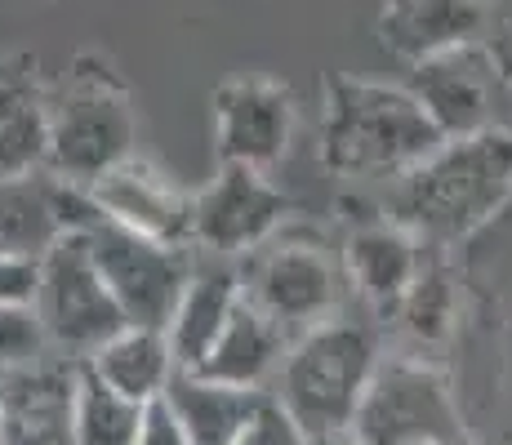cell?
<instances>
[{
	"label": "cell",
	"instance_id": "1",
	"mask_svg": "<svg viewBox=\"0 0 512 445\" xmlns=\"http://www.w3.org/2000/svg\"><path fill=\"white\" fill-rule=\"evenodd\" d=\"M446 143L406 85L330 72L321 94V165L339 178H406Z\"/></svg>",
	"mask_w": 512,
	"mask_h": 445
},
{
	"label": "cell",
	"instance_id": "2",
	"mask_svg": "<svg viewBox=\"0 0 512 445\" xmlns=\"http://www.w3.org/2000/svg\"><path fill=\"white\" fill-rule=\"evenodd\" d=\"M512 201V130L441 143L388 192V219L419 241L446 245L486 227Z\"/></svg>",
	"mask_w": 512,
	"mask_h": 445
},
{
	"label": "cell",
	"instance_id": "3",
	"mask_svg": "<svg viewBox=\"0 0 512 445\" xmlns=\"http://www.w3.org/2000/svg\"><path fill=\"white\" fill-rule=\"evenodd\" d=\"M139 116L107 58L81 54L58 94H49V170L67 183H98L134 156Z\"/></svg>",
	"mask_w": 512,
	"mask_h": 445
},
{
	"label": "cell",
	"instance_id": "4",
	"mask_svg": "<svg viewBox=\"0 0 512 445\" xmlns=\"http://www.w3.org/2000/svg\"><path fill=\"white\" fill-rule=\"evenodd\" d=\"M379 361V339L370 325L326 321L294 339L277 383H272V397L294 414V423L308 437L348 432Z\"/></svg>",
	"mask_w": 512,
	"mask_h": 445
},
{
	"label": "cell",
	"instance_id": "5",
	"mask_svg": "<svg viewBox=\"0 0 512 445\" xmlns=\"http://www.w3.org/2000/svg\"><path fill=\"white\" fill-rule=\"evenodd\" d=\"M348 432L361 445H446L468 437L455 388L423 356H383Z\"/></svg>",
	"mask_w": 512,
	"mask_h": 445
},
{
	"label": "cell",
	"instance_id": "6",
	"mask_svg": "<svg viewBox=\"0 0 512 445\" xmlns=\"http://www.w3.org/2000/svg\"><path fill=\"white\" fill-rule=\"evenodd\" d=\"M36 316H41L49 348L63 356H94L107 339L125 330V312L107 290L90 254V236H63L41 259V285H36Z\"/></svg>",
	"mask_w": 512,
	"mask_h": 445
},
{
	"label": "cell",
	"instance_id": "7",
	"mask_svg": "<svg viewBox=\"0 0 512 445\" xmlns=\"http://www.w3.org/2000/svg\"><path fill=\"white\" fill-rule=\"evenodd\" d=\"M85 236H90V254L107 290L121 303L125 321L147 325V330H170L187 281L196 272V254L187 245L152 241V236H139L107 219Z\"/></svg>",
	"mask_w": 512,
	"mask_h": 445
},
{
	"label": "cell",
	"instance_id": "8",
	"mask_svg": "<svg viewBox=\"0 0 512 445\" xmlns=\"http://www.w3.org/2000/svg\"><path fill=\"white\" fill-rule=\"evenodd\" d=\"M290 219V196L250 165H219V174L196 192L192 245L214 259H250L268 241H277Z\"/></svg>",
	"mask_w": 512,
	"mask_h": 445
},
{
	"label": "cell",
	"instance_id": "9",
	"mask_svg": "<svg viewBox=\"0 0 512 445\" xmlns=\"http://www.w3.org/2000/svg\"><path fill=\"white\" fill-rule=\"evenodd\" d=\"M210 121L219 165L272 170L290 156L294 130H299V103H294L290 85L259 72H241L214 85Z\"/></svg>",
	"mask_w": 512,
	"mask_h": 445
},
{
	"label": "cell",
	"instance_id": "10",
	"mask_svg": "<svg viewBox=\"0 0 512 445\" xmlns=\"http://www.w3.org/2000/svg\"><path fill=\"white\" fill-rule=\"evenodd\" d=\"M245 299L299 339V334L334 321L330 312L339 303V272L317 241L281 232L245 263Z\"/></svg>",
	"mask_w": 512,
	"mask_h": 445
},
{
	"label": "cell",
	"instance_id": "11",
	"mask_svg": "<svg viewBox=\"0 0 512 445\" xmlns=\"http://www.w3.org/2000/svg\"><path fill=\"white\" fill-rule=\"evenodd\" d=\"M504 85L495 58L481 41L446 49V54L415 63L406 76V89L419 98L428 121L441 138H472L495 130V94Z\"/></svg>",
	"mask_w": 512,
	"mask_h": 445
},
{
	"label": "cell",
	"instance_id": "12",
	"mask_svg": "<svg viewBox=\"0 0 512 445\" xmlns=\"http://www.w3.org/2000/svg\"><path fill=\"white\" fill-rule=\"evenodd\" d=\"M81 370L76 356L45 352L0 374V445H72Z\"/></svg>",
	"mask_w": 512,
	"mask_h": 445
},
{
	"label": "cell",
	"instance_id": "13",
	"mask_svg": "<svg viewBox=\"0 0 512 445\" xmlns=\"http://www.w3.org/2000/svg\"><path fill=\"white\" fill-rule=\"evenodd\" d=\"M98 210L107 223H121L139 236L165 245H192V205L196 196H187L170 174L156 161L134 152L130 161H121L116 170H107L98 183H90Z\"/></svg>",
	"mask_w": 512,
	"mask_h": 445
},
{
	"label": "cell",
	"instance_id": "14",
	"mask_svg": "<svg viewBox=\"0 0 512 445\" xmlns=\"http://www.w3.org/2000/svg\"><path fill=\"white\" fill-rule=\"evenodd\" d=\"M481 0H383L379 41L406 67L481 41Z\"/></svg>",
	"mask_w": 512,
	"mask_h": 445
},
{
	"label": "cell",
	"instance_id": "15",
	"mask_svg": "<svg viewBox=\"0 0 512 445\" xmlns=\"http://www.w3.org/2000/svg\"><path fill=\"white\" fill-rule=\"evenodd\" d=\"M343 272L361 299H370L383 312H397L423 272V245L415 232L392 219L361 223L343 245Z\"/></svg>",
	"mask_w": 512,
	"mask_h": 445
},
{
	"label": "cell",
	"instance_id": "16",
	"mask_svg": "<svg viewBox=\"0 0 512 445\" xmlns=\"http://www.w3.org/2000/svg\"><path fill=\"white\" fill-rule=\"evenodd\" d=\"M245 299V272L236 267L232 259H196V272L187 281L183 299H179V312L170 321V348H174V361L179 370H196V365L210 356V348L219 343L223 325L232 321V312L241 308Z\"/></svg>",
	"mask_w": 512,
	"mask_h": 445
},
{
	"label": "cell",
	"instance_id": "17",
	"mask_svg": "<svg viewBox=\"0 0 512 445\" xmlns=\"http://www.w3.org/2000/svg\"><path fill=\"white\" fill-rule=\"evenodd\" d=\"M290 348H294V334L285 330L281 321H272L263 308H254L250 299H241V308H236L232 321L223 325L219 343H214L210 356L196 365V374L232 383V388L272 392V383H277Z\"/></svg>",
	"mask_w": 512,
	"mask_h": 445
},
{
	"label": "cell",
	"instance_id": "18",
	"mask_svg": "<svg viewBox=\"0 0 512 445\" xmlns=\"http://www.w3.org/2000/svg\"><path fill=\"white\" fill-rule=\"evenodd\" d=\"M49 170V89L32 58L0 63V178Z\"/></svg>",
	"mask_w": 512,
	"mask_h": 445
},
{
	"label": "cell",
	"instance_id": "19",
	"mask_svg": "<svg viewBox=\"0 0 512 445\" xmlns=\"http://www.w3.org/2000/svg\"><path fill=\"white\" fill-rule=\"evenodd\" d=\"M161 401L170 405V414L179 419L192 445H232L245 423L259 414V405L268 401V392L232 388V383L205 379L196 370H179Z\"/></svg>",
	"mask_w": 512,
	"mask_h": 445
},
{
	"label": "cell",
	"instance_id": "20",
	"mask_svg": "<svg viewBox=\"0 0 512 445\" xmlns=\"http://www.w3.org/2000/svg\"><path fill=\"white\" fill-rule=\"evenodd\" d=\"M67 236L63 210H58V174H23L0 178V254L5 259L41 263Z\"/></svg>",
	"mask_w": 512,
	"mask_h": 445
},
{
	"label": "cell",
	"instance_id": "21",
	"mask_svg": "<svg viewBox=\"0 0 512 445\" xmlns=\"http://www.w3.org/2000/svg\"><path fill=\"white\" fill-rule=\"evenodd\" d=\"M85 365L112 392H121V397L139 405H156L165 397V388H170V379L179 374L170 334L147 330V325H125L116 339H107L94 356H85Z\"/></svg>",
	"mask_w": 512,
	"mask_h": 445
},
{
	"label": "cell",
	"instance_id": "22",
	"mask_svg": "<svg viewBox=\"0 0 512 445\" xmlns=\"http://www.w3.org/2000/svg\"><path fill=\"white\" fill-rule=\"evenodd\" d=\"M143 419H147V405L112 392L90 365H85L81 370V397H76V437H72V445H139Z\"/></svg>",
	"mask_w": 512,
	"mask_h": 445
},
{
	"label": "cell",
	"instance_id": "23",
	"mask_svg": "<svg viewBox=\"0 0 512 445\" xmlns=\"http://www.w3.org/2000/svg\"><path fill=\"white\" fill-rule=\"evenodd\" d=\"M397 312L419 343H441L450 334V325H455V285H450V276L441 267L423 263L415 290L406 294V303Z\"/></svg>",
	"mask_w": 512,
	"mask_h": 445
},
{
	"label": "cell",
	"instance_id": "24",
	"mask_svg": "<svg viewBox=\"0 0 512 445\" xmlns=\"http://www.w3.org/2000/svg\"><path fill=\"white\" fill-rule=\"evenodd\" d=\"M45 352L54 348L32 303H0V374L41 361Z\"/></svg>",
	"mask_w": 512,
	"mask_h": 445
},
{
	"label": "cell",
	"instance_id": "25",
	"mask_svg": "<svg viewBox=\"0 0 512 445\" xmlns=\"http://www.w3.org/2000/svg\"><path fill=\"white\" fill-rule=\"evenodd\" d=\"M308 441L312 437L299 428V423H294V414L268 392V401L259 405V414L245 423L241 437H236L232 445H308Z\"/></svg>",
	"mask_w": 512,
	"mask_h": 445
},
{
	"label": "cell",
	"instance_id": "26",
	"mask_svg": "<svg viewBox=\"0 0 512 445\" xmlns=\"http://www.w3.org/2000/svg\"><path fill=\"white\" fill-rule=\"evenodd\" d=\"M481 45L490 49L499 76L512 85V0H486V9H481Z\"/></svg>",
	"mask_w": 512,
	"mask_h": 445
},
{
	"label": "cell",
	"instance_id": "27",
	"mask_svg": "<svg viewBox=\"0 0 512 445\" xmlns=\"http://www.w3.org/2000/svg\"><path fill=\"white\" fill-rule=\"evenodd\" d=\"M36 285H41V263L0 254V303H36Z\"/></svg>",
	"mask_w": 512,
	"mask_h": 445
},
{
	"label": "cell",
	"instance_id": "28",
	"mask_svg": "<svg viewBox=\"0 0 512 445\" xmlns=\"http://www.w3.org/2000/svg\"><path fill=\"white\" fill-rule=\"evenodd\" d=\"M139 445H192V441H187V432L179 428V419L170 414V405L156 401V405H147Z\"/></svg>",
	"mask_w": 512,
	"mask_h": 445
},
{
	"label": "cell",
	"instance_id": "29",
	"mask_svg": "<svg viewBox=\"0 0 512 445\" xmlns=\"http://www.w3.org/2000/svg\"><path fill=\"white\" fill-rule=\"evenodd\" d=\"M308 445H361L352 432H330V437H312Z\"/></svg>",
	"mask_w": 512,
	"mask_h": 445
},
{
	"label": "cell",
	"instance_id": "30",
	"mask_svg": "<svg viewBox=\"0 0 512 445\" xmlns=\"http://www.w3.org/2000/svg\"><path fill=\"white\" fill-rule=\"evenodd\" d=\"M446 445H472V441H468V437H464V441H446Z\"/></svg>",
	"mask_w": 512,
	"mask_h": 445
},
{
	"label": "cell",
	"instance_id": "31",
	"mask_svg": "<svg viewBox=\"0 0 512 445\" xmlns=\"http://www.w3.org/2000/svg\"><path fill=\"white\" fill-rule=\"evenodd\" d=\"M481 5H486V0H481Z\"/></svg>",
	"mask_w": 512,
	"mask_h": 445
}]
</instances>
